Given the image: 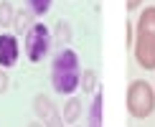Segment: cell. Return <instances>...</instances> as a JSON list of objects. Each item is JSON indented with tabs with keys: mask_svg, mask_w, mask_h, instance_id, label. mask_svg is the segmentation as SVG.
<instances>
[{
	"mask_svg": "<svg viewBox=\"0 0 155 127\" xmlns=\"http://www.w3.org/2000/svg\"><path fill=\"white\" fill-rule=\"evenodd\" d=\"M10 18H13L10 3H0V25H10Z\"/></svg>",
	"mask_w": 155,
	"mask_h": 127,
	"instance_id": "11",
	"label": "cell"
},
{
	"mask_svg": "<svg viewBox=\"0 0 155 127\" xmlns=\"http://www.w3.org/2000/svg\"><path fill=\"white\" fill-rule=\"evenodd\" d=\"M135 61L143 69H155V5L145 8L137 18V38H135Z\"/></svg>",
	"mask_w": 155,
	"mask_h": 127,
	"instance_id": "2",
	"label": "cell"
},
{
	"mask_svg": "<svg viewBox=\"0 0 155 127\" xmlns=\"http://www.w3.org/2000/svg\"><path fill=\"white\" fill-rule=\"evenodd\" d=\"M102 104H104V97L97 89L92 97V107H89V127H102L104 125V117H102Z\"/></svg>",
	"mask_w": 155,
	"mask_h": 127,
	"instance_id": "7",
	"label": "cell"
},
{
	"mask_svg": "<svg viewBox=\"0 0 155 127\" xmlns=\"http://www.w3.org/2000/svg\"><path fill=\"white\" fill-rule=\"evenodd\" d=\"M5 86H8V76L0 74V92H5Z\"/></svg>",
	"mask_w": 155,
	"mask_h": 127,
	"instance_id": "16",
	"label": "cell"
},
{
	"mask_svg": "<svg viewBox=\"0 0 155 127\" xmlns=\"http://www.w3.org/2000/svg\"><path fill=\"white\" fill-rule=\"evenodd\" d=\"M81 81V63H79V54L74 48H61L54 59V66H51V84L59 94H71L79 89Z\"/></svg>",
	"mask_w": 155,
	"mask_h": 127,
	"instance_id": "1",
	"label": "cell"
},
{
	"mask_svg": "<svg viewBox=\"0 0 155 127\" xmlns=\"http://www.w3.org/2000/svg\"><path fill=\"white\" fill-rule=\"evenodd\" d=\"M59 33H61V41L66 43V41H69V25H66V21H61V25H59Z\"/></svg>",
	"mask_w": 155,
	"mask_h": 127,
	"instance_id": "13",
	"label": "cell"
},
{
	"mask_svg": "<svg viewBox=\"0 0 155 127\" xmlns=\"http://www.w3.org/2000/svg\"><path fill=\"white\" fill-rule=\"evenodd\" d=\"M51 3H54V0H28V10L33 13V15H43V13L51 10Z\"/></svg>",
	"mask_w": 155,
	"mask_h": 127,
	"instance_id": "10",
	"label": "cell"
},
{
	"mask_svg": "<svg viewBox=\"0 0 155 127\" xmlns=\"http://www.w3.org/2000/svg\"><path fill=\"white\" fill-rule=\"evenodd\" d=\"M127 112L135 119H145L155 112V89L145 79H135L127 86Z\"/></svg>",
	"mask_w": 155,
	"mask_h": 127,
	"instance_id": "3",
	"label": "cell"
},
{
	"mask_svg": "<svg viewBox=\"0 0 155 127\" xmlns=\"http://www.w3.org/2000/svg\"><path fill=\"white\" fill-rule=\"evenodd\" d=\"M79 86H81V92H87V94L97 92V71H94V69H87V71H81V81H79Z\"/></svg>",
	"mask_w": 155,
	"mask_h": 127,
	"instance_id": "9",
	"label": "cell"
},
{
	"mask_svg": "<svg viewBox=\"0 0 155 127\" xmlns=\"http://www.w3.org/2000/svg\"><path fill=\"white\" fill-rule=\"evenodd\" d=\"M15 28L18 31H28V13H21V15L15 18Z\"/></svg>",
	"mask_w": 155,
	"mask_h": 127,
	"instance_id": "12",
	"label": "cell"
},
{
	"mask_svg": "<svg viewBox=\"0 0 155 127\" xmlns=\"http://www.w3.org/2000/svg\"><path fill=\"white\" fill-rule=\"evenodd\" d=\"M28 127H43V125H38V122H31V125H28Z\"/></svg>",
	"mask_w": 155,
	"mask_h": 127,
	"instance_id": "17",
	"label": "cell"
},
{
	"mask_svg": "<svg viewBox=\"0 0 155 127\" xmlns=\"http://www.w3.org/2000/svg\"><path fill=\"white\" fill-rule=\"evenodd\" d=\"M25 54L31 61H43L51 51V31L43 23H33L25 31Z\"/></svg>",
	"mask_w": 155,
	"mask_h": 127,
	"instance_id": "4",
	"label": "cell"
},
{
	"mask_svg": "<svg viewBox=\"0 0 155 127\" xmlns=\"http://www.w3.org/2000/svg\"><path fill=\"white\" fill-rule=\"evenodd\" d=\"M18 56H21V43H18V38L10 36V33H3L0 36V66L3 69L15 66Z\"/></svg>",
	"mask_w": 155,
	"mask_h": 127,
	"instance_id": "5",
	"label": "cell"
},
{
	"mask_svg": "<svg viewBox=\"0 0 155 127\" xmlns=\"http://www.w3.org/2000/svg\"><path fill=\"white\" fill-rule=\"evenodd\" d=\"M127 48L132 51V23H127Z\"/></svg>",
	"mask_w": 155,
	"mask_h": 127,
	"instance_id": "15",
	"label": "cell"
},
{
	"mask_svg": "<svg viewBox=\"0 0 155 127\" xmlns=\"http://www.w3.org/2000/svg\"><path fill=\"white\" fill-rule=\"evenodd\" d=\"M36 112L41 114V117H43V122H46L43 127H64V125H61L64 119L59 117V114H56V109L51 107L48 97H43V94H38V97H36Z\"/></svg>",
	"mask_w": 155,
	"mask_h": 127,
	"instance_id": "6",
	"label": "cell"
},
{
	"mask_svg": "<svg viewBox=\"0 0 155 127\" xmlns=\"http://www.w3.org/2000/svg\"><path fill=\"white\" fill-rule=\"evenodd\" d=\"M79 112H81V99L79 97H71L66 104H64V114H61L64 125H74L76 117H79Z\"/></svg>",
	"mask_w": 155,
	"mask_h": 127,
	"instance_id": "8",
	"label": "cell"
},
{
	"mask_svg": "<svg viewBox=\"0 0 155 127\" xmlns=\"http://www.w3.org/2000/svg\"><path fill=\"white\" fill-rule=\"evenodd\" d=\"M140 3H143V0H125V5H127V10H130V13H132V10H137V8H140Z\"/></svg>",
	"mask_w": 155,
	"mask_h": 127,
	"instance_id": "14",
	"label": "cell"
}]
</instances>
